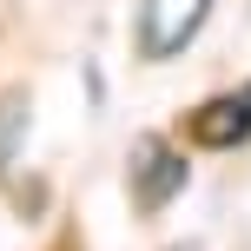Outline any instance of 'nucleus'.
Masks as SVG:
<instances>
[{
	"label": "nucleus",
	"instance_id": "1",
	"mask_svg": "<svg viewBox=\"0 0 251 251\" xmlns=\"http://www.w3.org/2000/svg\"><path fill=\"white\" fill-rule=\"evenodd\" d=\"M212 0H139V53L146 60H172L199 40Z\"/></svg>",
	"mask_w": 251,
	"mask_h": 251
},
{
	"label": "nucleus",
	"instance_id": "2",
	"mask_svg": "<svg viewBox=\"0 0 251 251\" xmlns=\"http://www.w3.org/2000/svg\"><path fill=\"white\" fill-rule=\"evenodd\" d=\"M172 192H185V152H172L165 139H139L132 146V199L146 212L172 205Z\"/></svg>",
	"mask_w": 251,
	"mask_h": 251
},
{
	"label": "nucleus",
	"instance_id": "3",
	"mask_svg": "<svg viewBox=\"0 0 251 251\" xmlns=\"http://www.w3.org/2000/svg\"><path fill=\"white\" fill-rule=\"evenodd\" d=\"M192 146H212V152H231L251 139V86L245 93H218V100H205L199 113H192Z\"/></svg>",
	"mask_w": 251,
	"mask_h": 251
},
{
	"label": "nucleus",
	"instance_id": "4",
	"mask_svg": "<svg viewBox=\"0 0 251 251\" xmlns=\"http://www.w3.org/2000/svg\"><path fill=\"white\" fill-rule=\"evenodd\" d=\"M26 126V93H7L0 100V165H7V152H13V132Z\"/></svg>",
	"mask_w": 251,
	"mask_h": 251
}]
</instances>
